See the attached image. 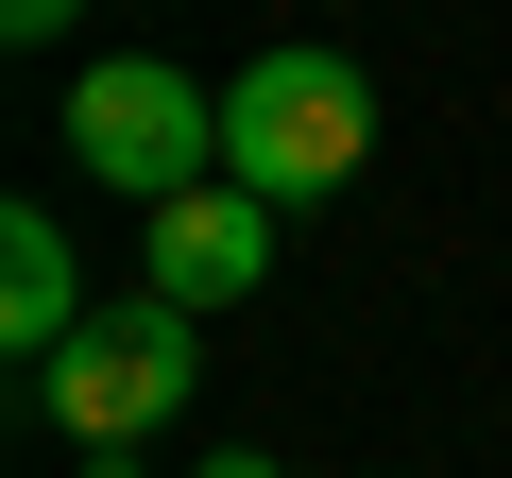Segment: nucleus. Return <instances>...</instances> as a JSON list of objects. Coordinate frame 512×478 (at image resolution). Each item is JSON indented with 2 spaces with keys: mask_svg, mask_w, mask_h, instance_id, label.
I'll return each instance as SVG.
<instances>
[{
  "mask_svg": "<svg viewBox=\"0 0 512 478\" xmlns=\"http://www.w3.org/2000/svg\"><path fill=\"white\" fill-rule=\"evenodd\" d=\"M86 308H103V291H86V257H69V222H52V205H18V222H0V342L52 376V359L86 342Z\"/></svg>",
  "mask_w": 512,
  "mask_h": 478,
  "instance_id": "39448f33",
  "label": "nucleus"
},
{
  "mask_svg": "<svg viewBox=\"0 0 512 478\" xmlns=\"http://www.w3.org/2000/svg\"><path fill=\"white\" fill-rule=\"evenodd\" d=\"M256 274H274V205H256V188H188V205H154V239H137V291L154 308H239Z\"/></svg>",
  "mask_w": 512,
  "mask_h": 478,
  "instance_id": "20e7f679",
  "label": "nucleus"
},
{
  "mask_svg": "<svg viewBox=\"0 0 512 478\" xmlns=\"http://www.w3.org/2000/svg\"><path fill=\"white\" fill-rule=\"evenodd\" d=\"M188 376H205V325H188V308H154V291H103V308H86V342L35 376V410H52L69 444H137V427H171V410H188Z\"/></svg>",
  "mask_w": 512,
  "mask_h": 478,
  "instance_id": "7ed1b4c3",
  "label": "nucleus"
},
{
  "mask_svg": "<svg viewBox=\"0 0 512 478\" xmlns=\"http://www.w3.org/2000/svg\"><path fill=\"white\" fill-rule=\"evenodd\" d=\"M359 154H376V86H359V52H256L239 86H222V188H256V205H325V188H359Z\"/></svg>",
  "mask_w": 512,
  "mask_h": 478,
  "instance_id": "f257e3e1",
  "label": "nucleus"
},
{
  "mask_svg": "<svg viewBox=\"0 0 512 478\" xmlns=\"http://www.w3.org/2000/svg\"><path fill=\"white\" fill-rule=\"evenodd\" d=\"M69 171H103L120 205H188V188H222V103L154 52H103V69H69Z\"/></svg>",
  "mask_w": 512,
  "mask_h": 478,
  "instance_id": "f03ea898",
  "label": "nucleus"
},
{
  "mask_svg": "<svg viewBox=\"0 0 512 478\" xmlns=\"http://www.w3.org/2000/svg\"><path fill=\"white\" fill-rule=\"evenodd\" d=\"M188 478H274V461H256V444H222V461H188Z\"/></svg>",
  "mask_w": 512,
  "mask_h": 478,
  "instance_id": "423d86ee",
  "label": "nucleus"
}]
</instances>
